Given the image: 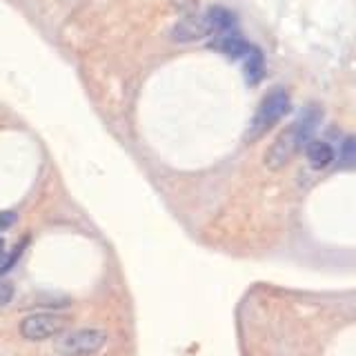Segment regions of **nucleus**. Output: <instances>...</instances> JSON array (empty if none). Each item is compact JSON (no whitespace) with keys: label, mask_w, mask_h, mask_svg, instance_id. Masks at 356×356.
<instances>
[{"label":"nucleus","mask_w":356,"mask_h":356,"mask_svg":"<svg viewBox=\"0 0 356 356\" xmlns=\"http://www.w3.org/2000/svg\"><path fill=\"white\" fill-rule=\"evenodd\" d=\"M211 47L236 60V58H245V56H248V51L252 49V44L243 36H238V33L227 31V33H220V38H216L214 42H211Z\"/></svg>","instance_id":"nucleus-6"},{"label":"nucleus","mask_w":356,"mask_h":356,"mask_svg":"<svg viewBox=\"0 0 356 356\" xmlns=\"http://www.w3.org/2000/svg\"><path fill=\"white\" fill-rule=\"evenodd\" d=\"M205 14L211 22L214 33H227V31H234V27H236V16L225 7H209Z\"/></svg>","instance_id":"nucleus-9"},{"label":"nucleus","mask_w":356,"mask_h":356,"mask_svg":"<svg viewBox=\"0 0 356 356\" xmlns=\"http://www.w3.org/2000/svg\"><path fill=\"white\" fill-rule=\"evenodd\" d=\"M321 116L323 114L318 105L305 107L296 122H292L287 129L278 134V138L272 143V147L265 154V165L270 167V170H281V167H285L298 154V149L305 147L309 138L314 136Z\"/></svg>","instance_id":"nucleus-1"},{"label":"nucleus","mask_w":356,"mask_h":356,"mask_svg":"<svg viewBox=\"0 0 356 356\" xmlns=\"http://www.w3.org/2000/svg\"><path fill=\"white\" fill-rule=\"evenodd\" d=\"M5 259H7V256H5V243H3V238H0V265L5 263Z\"/></svg>","instance_id":"nucleus-12"},{"label":"nucleus","mask_w":356,"mask_h":356,"mask_svg":"<svg viewBox=\"0 0 356 356\" xmlns=\"http://www.w3.org/2000/svg\"><path fill=\"white\" fill-rule=\"evenodd\" d=\"M305 154H307L309 165L314 167V170H323V167L332 165V161H334V147H332V145H327V143H323V140L307 143Z\"/></svg>","instance_id":"nucleus-7"},{"label":"nucleus","mask_w":356,"mask_h":356,"mask_svg":"<svg viewBox=\"0 0 356 356\" xmlns=\"http://www.w3.org/2000/svg\"><path fill=\"white\" fill-rule=\"evenodd\" d=\"M245 76H248V83L250 85H259L261 78L265 76V58H263V51L259 47H252L248 51V56H245Z\"/></svg>","instance_id":"nucleus-8"},{"label":"nucleus","mask_w":356,"mask_h":356,"mask_svg":"<svg viewBox=\"0 0 356 356\" xmlns=\"http://www.w3.org/2000/svg\"><path fill=\"white\" fill-rule=\"evenodd\" d=\"M289 111V96L283 87H274L272 92H267V96L263 98V103L256 109V114L252 118V125L245 140L252 143L256 138H261L263 134L270 131L278 120H281Z\"/></svg>","instance_id":"nucleus-2"},{"label":"nucleus","mask_w":356,"mask_h":356,"mask_svg":"<svg viewBox=\"0 0 356 356\" xmlns=\"http://www.w3.org/2000/svg\"><path fill=\"white\" fill-rule=\"evenodd\" d=\"M14 214H11V211H5V214H0V229H3V227H9L11 225V222H14Z\"/></svg>","instance_id":"nucleus-11"},{"label":"nucleus","mask_w":356,"mask_h":356,"mask_svg":"<svg viewBox=\"0 0 356 356\" xmlns=\"http://www.w3.org/2000/svg\"><path fill=\"white\" fill-rule=\"evenodd\" d=\"M107 345V332L96 327L74 330L56 341V352L63 356H92Z\"/></svg>","instance_id":"nucleus-3"},{"label":"nucleus","mask_w":356,"mask_h":356,"mask_svg":"<svg viewBox=\"0 0 356 356\" xmlns=\"http://www.w3.org/2000/svg\"><path fill=\"white\" fill-rule=\"evenodd\" d=\"M341 165L343 167H354L356 165V136H350L343 140L341 147Z\"/></svg>","instance_id":"nucleus-10"},{"label":"nucleus","mask_w":356,"mask_h":356,"mask_svg":"<svg viewBox=\"0 0 356 356\" xmlns=\"http://www.w3.org/2000/svg\"><path fill=\"white\" fill-rule=\"evenodd\" d=\"M214 33L211 29V22L207 18V14H187L185 18H181L172 29V38L176 42H194L200 38H207Z\"/></svg>","instance_id":"nucleus-5"},{"label":"nucleus","mask_w":356,"mask_h":356,"mask_svg":"<svg viewBox=\"0 0 356 356\" xmlns=\"http://www.w3.org/2000/svg\"><path fill=\"white\" fill-rule=\"evenodd\" d=\"M67 327V318L60 314H51V312H38L27 318L20 321V334L27 341H47L58 337Z\"/></svg>","instance_id":"nucleus-4"}]
</instances>
